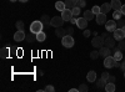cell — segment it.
<instances>
[{
	"instance_id": "obj_1",
	"label": "cell",
	"mask_w": 125,
	"mask_h": 92,
	"mask_svg": "<svg viewBox=\"0 0 125 92\" xmlns=\"http://www.w3.org/2000/svg\"><path fill=\"white\" fill-rule=\"evenodd\" d=\"M43 27H44V25H43V23L40 21H33L31 23V25H30V31L31 33H34V34H39L40 31H43Z\"/></svg>"
},
{
	"instance_id": "obj_2",
	"label": "cell",
	"mask_w": 125,
	"mask_h": 92,
	"mask_svg": "<svg viewBox=\"0 0 125 92\" xmlns=\"http://www.w3.org/2000/svg\"><path fill=\"white\" fill-rule=\"evenodd\" d=\"M74 39H73V36L71 35H65L64 37L61 39V44H62V46L64 47H68V49H70V47H73L74 46Z\"/></svg>"
},
{
	"instance_id": "obj_3",
	"label": "cell",
	"mask_w": 125,
	"mask_h": 92,
	"mask_svg": "<svg viewBox=\"0 0 125 92\" xmlns=\"http://www.w3.org/2000/svg\"><path fill=\"white\" fill-rule=\"evenodd\" d=\"M104 42H105V39L101 37V36H94L91 40V45L95 47V49H100L104 46Z\"/></svg>"
},
{
	"instance_id": "obj_4",
	"label": "cell",
	"mask_w": 125,
	"mask_h": 92,
	"mask_svg": "<svg viewBox=\"0 0 125 92\" xmlns=\"http://www.w3.org/2000/svg\"><path fill=\"white\" fill-rule=\"evenodd\" d=\"M115 62H116V60L114 59V56H106V57H104V66H105L106 68L115 67Z\"/></svg>"
},
{
	"instance_id": "obj_5",
	"label": "cell",
	"mask_w": 125,
	"mask_h": 92,
	"mask_svg": "<svg viewBox=\"0 0 125 92\" xmlns=\"http://www.w3.org/2000/svg\"><path fill=\"white\" fill-rule=\"evenodd\" d=\"M62 24H64V19H62L61 16H54V17H51V23H50L51 26L60 27V26H62Z\"/></svg>"
},
{
	"instance_id": "obj_6",
	"label": "cell",
	"mask_w": 125,
	"mask_h": 92,
	"mask_svg": "<svg viewBox=\"0 0 125 92\" xmlns=\"http://www.w3.org/2000/svg\"><path fill=\"white\" fill-rule=\"evenodd\" d=\"M105 27H106V31H109V33H114V31H115V30L118 29L116 21H115V20H109V21L105 23Z\"/></svg>"
},
{
	"instance_id": "obj_7",
	"label": "cell",
	"mask_w": 125,
	"mask_h": 92,
	"mask_svg": "<svg viewBox=\"0 0 125 92\" xmlns=\"http://www.w3.org/2000/svg\"><path fill=\"white\" fill-rule=\"evenodd\" d=\"M61 17L64 19V21H70V20L74 17V15H73V11L70 9H65L61 11Z\"/></svg>"
},
{
	"instance_id": "obj_8",
	"label": "cell",
	"mask_w": 125,
	"mask_h": 92,
	"mask_svg": "<svg viewBox=\"0 0 125 92\" xmlns=\"http://www.w3.org/2000/svg\"><path fill=\"white\" fill-rule=\"evenodd\" d=\"M26 39V35H25V33H24V30H18V31L14 34V40L15 41H23V40H25Z\"/></svg>"
},
{
	"instance_id": "obj_9",
	"label": "cell",
	"mask_w": 125,
	"mask_h": 92,
	"mask_svg": "<svg viewBox=\"0 0 125 92\" xmlns=\"http://www.w3.org/2000/svg\"><path fill=\"white\" fill-rule=\"evenodd\" d=\"M79 29H83V30H85L88 27V20L83 16V17H78V23H76Z\"/></svg>"
},
{
	"instance_id": "obj_10",
	"label": "cell",
	"mask_w": 125,
	"mask_h": 92,
	"mask_svg": "<svg viewBox=\"0 0 125 92\" xmlns=\"http://www.w3.org/2000/svg\"><path fill=\"white\" fill-rule=\"evenodd\" d=\"M115 40H118V41H120V40L125 39V33L121 29H116L115 31H114V36H113Z\"/></svg>"
},
{
	"instance_id": "obj_11",
	"label": "cell",
	"mask_w": 125,
	"mask_h": 92,
	"mask_svg": "<svg viewBox=\"0 0 125 92\" xmlns=\"http://www.w3.org/2000/svg\"><path fill=\"white\" fill-rule=\"evenodd\" d=\"M99 52H100V56L106 57V56H110V54H111V49H109V47H106L105 45H104L103 47L99 49Z\"/></svg>"
},
{
	"instance_id": "obj_12",
	"label": "cell",
	"mask_w": 125,
	"mask_h": 92,
	"mask_svg": "<svg viewBox=\"0 0 125 92\" xmlns=\"http://www.w3.org/2000/svg\"><path fill=\"white\" fill-rule=\"evenodd\" d=\"M105 23H106V14H104V13L98 14L96 15V24L98 25H103Z\"/></svg>"
},
{
	"instance_id": "obj_13",
	"label": "cell",
	"mask_w": 125,
	"mask_h": 92,
	"mask_svg": "<svg viewBox=\"0 0 125 92\" xmlns=\"http://www.w3.org/2000/svg\"><path fill=\"white\" fill-rule=\"evenodd\" d=\"M115 41H116V40L114 39V37L108 36V37L105 39V42H104V45H105L106 47H109V49H113L114 46H115Z\"/></svg>"
},
{
	"instance_id": "obj_14",
	"label": "cell",
	"mask_w": 125,
	"mask_h": 92,
	"mask_svg": "<svg viewBox=\"0 0 125 92\" xmlns=\"http://www.w3.org/2000/svg\"><path fill=\"white\" fill-rule=\"evenodd\" d=\"M40 21L43 23V25H44V26H46V27H48V26L50 25V23H51V17H50L48 14H44L43 16H41Z\"/></svg>"
},
{
	"instance_id": "obj_15",
	"label": "cell",
	"mask_w": 125,
	"mask_h": 92,
	"mask_svg": "<svg viewBox=\"0 0 125 92\" xmlns=\"http://www.w3.org/2000/svg\"><path fill=\"white\" fill-rule=\"evenodd\" d=\"M65 6L66 9H74L75 6H78V0H65Z\"/></svg>"
},
{
	"instance_id": "obj_16",
	"label": "cell",
	"mask_w": 125,
	"mask_h": 92,
	"mask_svg": "<svg viewBox=\"0 0 125 92\" xmlns=\"http://www.w3.org/2000/svg\"><path fill=\"white\" fill-rule=\"evenodd\" d=\"M86 80H88V82H95L96 81V72L95 71H89L88 75H86Z\"/></svg>"
},
{
	"instance_id": "obj_17",
	"label": "cell",
	"mask_w": 125,
	"mask_h": 92,
	"mask_svg": "<svg viewBox=\"0 0 125 92\" xmlns=\"http://www.w3.org/2000/svg\"><path fill=\"white\" fill-rule=\"evenodd\" d=\"M55 35H56L58 37L62 39V37L66 35V29H62L61 26H60V27H56V30H55Z\"/></svg>"
},
{
	"instance_id": "obj_18",
	"label": "cell",
	"mask_w": 125,
	"mask_h": 92,
	"mask_svg": "<svg viewBox=\"0 0 125 92\" xmlns=\"http://www.w3.org/2000/svg\"><path fill=\"white\" fill-rule=\"evenodd\" d=\"M101 13H104V14H108L110 10L113 9V6H111V3H105V4H103L101 6Z\"/></svg>"
},
{
	"instance_id": "obj_19",
	"label": "cell",
	"mask_w": 125,
	"mask_h": 92,
	"mask_svg": "<svg viewBox=\"0 0 125 92\" xmlns=\"http://www.w3.org/2000/svg\"><path fill=\"white\" fill-rule=\"evenodd\" d=\"M26 41H28V44H33L34 41H36V34L30 31V34L26 35Z\"/></svg>"
},
{
	"instance_id": "obj_20",
	"label": "cell",
	"mask_w": 125,
	"mask_h": 92,
	"mask_svg": "<svg viewBox=\"0 0 125 92\" xmlns=\"http://www.w3.org/2000/svg\"><path fill=\"white\" fill-rule=\"evenodd\" d=\"M83 15H84V17L88 20V21H90V20H93L94 17H95V14L93 13V10H86Z\"/></svg>"
},
{
	"instance_id": "obj_21",
	"label": "cell",
	"mask_w": 125,
	"mask_h": 92,
	"mask_svg": "<svg viewBox=\"0 0 125 92\" xmlns=\"http://www.w3.org/2000/svg\"><path fill=\"white\" fill-rule=\"evenodd\" d=\"M111 6L114 10H120L123 4L120 3V0H111Z\"/></svg>"
},
{
	"instance_id": "obj_22",
	"label": "cell",
	"mask_w": 125,
	"mask_h": 92,
	"mask_svg": "<svg viewBox=\"0 0 125 92\" xmlns=\"http://www.w3.org/2000/svg\"><path fill=\"white\" fill-rule=\"evenodd\" d=\"M9 54H10V50L8 47H3L1 50H0V57L1 59H6L9 56Z\"/></svg>"
},
{
	"instance_id": "obj_23",
	"label": "cell",
	"mask_w": 125,
	"mask_h": 92,
	"mask_svg": "<svg viewBox=\"0 0 125 92\" xmlns=\"http://www.w3.org/2000/svg\"><path fill=\"white\" fill-rule=\"evenodd\" d=\"M55 9L59 10V11H62V10H65V9H66L65 3H64V1H56V3H55Z\"/></svg>"
},
{
	"instance_id": "obj_24",
	"label": "cell",
	"mask_w": 125,
	"mask_h": 92,
	"mask_svg": "<svg viewBox=\"0 0 125 92\" xmlns=\"http://www.w3.org/2000/svg\"><path fill=\"white\" fill-rule=\"evenodd\" d=\"M105 85H106V80H104V78L98 80V82H96V87H98V90L105 88Z\"/></svg>"
},
{
	"instance_id": "obj_25",
	"label": "cell",
	"mask_w": 125,
	"mask_h": 92,
	"mask_svg": "<svg viewBox=\"0 0 125 92\" xmlns=\"http://www.w3.org/2000/svg\"><path fill=\"white\" fill-rule=\"evenodd\" d=\"M105 91H106V92H114V91H115V84L106 82V85H105Z\"/></svg>"
},
{
	"instance_id": "obj_26",
	"label": "cell",
	"mask_w": 125,
	"mask_h": 92,
	"mask_svg": "<svg viewBox=\"0 0 125 92\" xmlns=\"http://www.w3.org/2000/svg\"><path fill=\"white\" fill-rule=\"evenodd\" d=\"M45 39H46V34L44 31H40L39 34H36V40L38 41L43 42V41H45Z\"/></svg>"
},
{
	"instance_id": "obj_27",
	"label": "cell",
	"mask_w": 125,
	"mask_h": 92,
	"mask_svg": "<svg viewBox=\"0 0 125 92\" xmlns=\"http://www.w3.org/2000/svg\"><path fill=\"white\" fill-rule=\"evenodd\" d=\"M121 15H123L121 10H114V14H113L114 20H120L121 19Z\"/></svg>"
},
{
	"instance_id": "obj_28",
	"label": "cell",
	"mask_w": 125,
	"mask_h": 92,
	"mask_svg": "<svg viewBox=\"0 0 125 92\" xmlns=\"http://www.w3.org/2000/svg\"><path fill=\"white\" fill-rule=\"evenodd\" d=\"M114 59H115L116 61H120L123 59V54H121V50H118L114 52Z\"/></svg>"
},
{
	"instance_id": "obj_29",
	"label": "cell",
	"mask_w": 125,
	"mask_h": 92,
	"mask_svg": "<svg viewBox=\"0 0 125 92\" xmlns=\"http://www.w3.org/2000/svg\"><path fill=\"white\" fill-rule=\"evenodd\" d=\"M99 56H100V52H99V51H96V50H94V51H91V52H90V59L91 60H96Z\"/></svg>"
},
{
	"instance_id": "obj_30",
	"label": "cell",
	"mask_w": 125,
	"mask_h": 92,
	"mask_svg": "<svg viewBox=\"0 0 125 92\" xmlns=\"http://www.w3.org/2000/svg\"><path fill=\"white\" fill-rule=\"evenodd\" d=\"M80 9H81V8H79V6H75L74 9H71V11H73V15H74V17H78V16L80 15Z\"/></svg>"
},
{
	"instance_id": "obj_31",
	"label": "cell",
	"mask_w": 125,
	"mask_h": 92,
	"mask_svg": "<svg viewBox=\"0 0 125 92\" xmlns=\"http://www.w3.org/2000/svg\"><path fill=\"white\" fill-rule=\"evenodd\" d=\"M15 26H16V29H18V30H24V27H25L24 21H21V20H18L16 24H15Z\"/></svg>"
},
{
	"instance_id": "obj_32",
	"label": "cell",
	"mask_w": 125,
	"mask_h": 92,
	"mask_svg": "<svg viewBox=\"0 0 125 92\" xmlns=\"http://www.w3.org/2000/svg\"><path fill=\"white\" fill-rule=\"evenodd\" d=\"M88 90H89V86H88L86 84H81V85L79 86V91H80V92H88Z\"/></svg>"
},
{
	"instance_id": "obj_33",
	"label": "cell",
	"mask_w": 125,
	"mask_h": 92,
	"mask_svg": "<svg viewBox=\"0 0 125 92\" xmlns=\"http://www.w3.org/2000/svg\"><path fill=\"white\" fill-rule=\"evenodd\" d=\"M93 13L95 14V15H98V14H100L101 13V8L100 6H98V5H95V6H93Z\"/></svg>"
},
{
	"instance_id": "obj_34",
	"label": "cell",
	"mask_w": 125,
	"mask_h": 92,
	"mask_svg": "<svg viewBox=\"0 0 125 92\" xmlns=\"http://www.w3.org/2000/svg\"><path fill=\"white\" fill-rule=\"evenodd\" d=\"M118 46H119V49L123 51V50H125V40L123 39V40H120L119 41V44H118Z\"/></svg>"
},
{
	"instance_id": "obj_35",
	"label": "cell",
	"mask_w": 125,
	"mask_h": 92,
	"mask_svg": "<svg viewBox=\"0 0 125 92\" xmlns=\"http://www.w3.org/2000/svg\"><path fill=\"white\" fill-rule=\"evenodd\" d=\"M44 91H46V92H54V91H55V88H54V86L48 85V86L44 88Z\"/></svg>"
},
{
	"instance_id": "obj_36",
	"label": "cell",
	"mask_w": 125,
	"mask_h": 92,
	"mask_svg": "<svg viewBox=\"0 0 125 92\" xmlns=\"http://www.w3.org/2000/svg\"><path fill=\"white\" fill-rule=\"evenodd\" d=\"M85 5H86L85 0H78V6H79V8H84Z\"/></svg>"
},
{
	"instance_id": "obj_37",
	"label": "cell",
	"mask_w": 125,
	"mask_h": 92,
	"mask_svg": "<svg viewBox=\"0 0 125 92\" xmlns=\"http://www.w3.org/2000/svg\"><path fill=\"white\" fill-rule=\"evenodd\" d=\"M116 25H118V29H121L124 25H125V21H124V20H118V23H116Z\"/></svg>"
},
{
	"instance_id": "obj_38",
	"label": "cell",
	"mask_w": 125,
	"mask_h": 92,
	"mask_svg": "<svg viewBox=\"0 0 125 92\" xmlns=\"http://www.w3.org/2000/svg\"><path fill=\"white\" fill-rule=\"evenodd\" d=\"M91 34H93V33L90 31V30H86V29L84 30V33H83V35H84V37H89V36H90Z\"/></svg>"
},
{
	"instance_id": "obj_39",
	"label": "cell",
	"mask_w": 125,
	"mask_h": 92,
	"mask_svg": "<svg viewBox=\"0 0 125 92\" xmlns=\"http://www.w3.org/2000/svg\"><path fill=\"white\" fill-rule=\"evenodd\" d=\"M115 80H116L115 76H111V75H110V76L108 77V81H106V82H113V84H115Z\"/></svg>"
},
{
	"instance_id": "obj_40",
	"label": "cell",
	"mask_w": 125,
	"mask_h": 92,
	"mask_svg": "<svg viewBox=\"0 0 125 92\" xmlns=\"http://www.w3.org/2000/svg\"><path fill=\"white\" fill-rule=\"evenodd\" d=\"M73 33H74V29H73L71 26H69V27L66 29V35H71Z\"/></svg>"
},
{
	"instance_id": "obj_41",
	"label": "cell",
	"mask_w": 125,
	"mask_h": 92,
	"mask_svg": "<svg viewBox=\"0 0 125 92\" xmlns=\"http://www.w3.org/2000/svg\"><path fill=\"white\" fill-rule=\"evenodd\" d=\"M109 76H110V75H109L108 72H103V74H101V78L106 80V81H108V77H109Z\"/></svg>"
},
{
	"instance_id": "obj_42",
	"label": "cell",
	"mask_w": 125,
	"mask_h": 92,
	"mask_svg": "<svg viewBox=\"0 0 125 92\" xmlns=\"http://www.w3.org/2000/svg\"><path fill=\"white\" fill-rule=\"evenodd\" d=\"M70 23H71V24H75V25H76V23H78V17H73V19L70 20Z\"/></svg>"
},
{
	"instance_id": "obj_43",
	"label": "cell",
	"mask_w": 125,
	"mask_h": 92,
	"mask_svg": "<svg viewBox=\"0 0 125 92\" xmlns=\"http://www.w3.org/2000/svg\"><path fill=\"white\" fill-rule=\"evenodd\" d=\"M120 68H121V71H123V72L125 71V61H124V62H121V66H120Z\"/></svg>"
},
{
	"instance_id": "obj_44",
	"label": "cell",
	"mask_w": 125,
	"mask_h": 92,
	"mask_svg": "<svg viewBox=\"0 0 125 92\" xmlns=\"http://www.w3.org/2000/svg\"><path fill=\"white\" fill-rule=\"evenodd\" d=\"M108 33H109V31H105V33H103V35H101V37H104V39H106V37L109 36V35H108Z\"/></svg>"
},
{
	"instance_id": "obj_45",
	"label": "cell",
	"mask_w": 125,
	"mask_h": 92,
	"mask_svg": "<svg viewBox=\"0 0 125 92\" xmlns=\"http://www.w3.org/2000/svg\"><path fill=\"white\" fill-rule=\"evenodd\" d=\"M121 13H123V15H125V4H123V6H121Z\"/></svg>"
},
{
	"instance_id": "obj_46",
	"label": "cell",
	"mask_w": 125,
	"mask_h": 92,
	"mask_svg": "<svg viewBox=\"0 0 125 92\" xmlns=\"http://www.w3.org/2000/svg\"><path fill=\"white\" fill-rule=\"evenodd\" d=\"M121 66V62H120V61H116V62H115V67H120Z\"/></svg>"
},
{
	"instance_id": "obj_47",
	"label": "cell",
	"mask_w": 125,
	"mask_h": 92,
	"mask_svg": "<svg viewBox=\"0 0 125 92\" xmlns=\"http://www.w3.org/2000/svg\"><path fill=\"white\" fill-rule=\"evenodd\" d=\"M79 91V88H70L69 90V92H78Z\"/></svg>"
},
{
	"instance_id": "obj_48",
	"label": "cell",
	"mask_w": 125,
	"mask_h": 92,
	"mask_svg": "<svg viewBox=\"0 0 125 92\" xmlns=\"http://www.w3.org/2000/svg\"><path fill=\"white\" fill-rule=\"evenodd\" d=\"M39 75H40V76H43V75H44V72H43L41 70H39Z\"/></svg>"
},
{
	"instance_id": "obj_49",
	"label": "cell",
	"mask_w": 125,
	"mask_h": 92,
	"mask_svg": "<svg viewBox=\"0 0 125 92\" xmlns=\"http://www.w3.org/2000/svg\"><path fill=\"white\" fill-rule=\"evenodd\" d=\"M19 1H20V3H28L29 0H19Z\"/></svg>"
},
{
	"instance_id": "obj_50",
	"label": "cell",
	"mask_w": 125,
	"mask_h": 92,
	"mask_svg": "<svg viewBox=\"0 0 125 92\" xmlns=\"http://www.w3.org/2000/svg\"><path fill=\"white\" fill-rule=\"evenodd\" d=\"M121 30H123V31H124V33H125V25H124V26H123V27H121Z\"/></svg>"
},
{
	"instance_id": "obj_51",
	"label": "cell",
	"mask_w": 125,
	"mask_h": 92,
	"mask_svg": "<svg viewBox=\"0 0 125 92\" xmlns=\"http://www.w3.org/2000/svg\"><path fill=\"white\" fill-rule=\"evenodd\" d=\"M10 1H11V3H15V1H18V0H10Z\"/></svg>"
},
{
	"instance_id": "obj_52",
	"label": "cell",
	"mask_w": 125,
	"mask_h": 92,
	"mask_svg": "<svg viewBox=\"0 0 125 92\" xmlns=\"http://www.w3.org/2000/svg\"><path fill=\"white\" fill-rule=\"evenodd\" d=\"M124 77H125V71H124Z\"/></svg>"
}]
</instances>
